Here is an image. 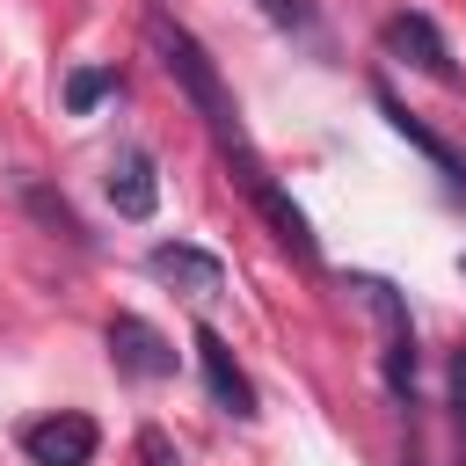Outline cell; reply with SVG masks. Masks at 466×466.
<instances>
[{"label":"cell","instance_id":"cell-11","mask_svg":"<svg viewBox=\"0 0 466 466\" xmlns=\"http://www.w3.org/2000/svg\"><path fill=\"white\" fill-rule=\"evenodd\" d=\"M22 204H29V218H36L44 233H58V240H73V248H87V226L73 218V204H66L58 189H44L36 175H22Z\"/></svg>","mask_w":466,"mask_h":466},{"label":"cell","instance_id":"cell-7","mask_svg":"<svg viewBox=\"0 0 466 466\" xmlns=\"http://www.w3.org/2000/svg\"><path fill=\"white\" fill-rule=\"evenodd\" d=\"M197 364H204V386H211V400H218L226 415L255 422V386H248V371L233 364V350H226V335H218V328H197Z\"/></svg>","mask_w":466,"mask_h":466},{"label":"cell","instance_id":"cell-4","mask_svg":"<svg viewBox=\"0 0 466 466\" xmlns=\"http://www.w3.org/2000/svg\"><path fill=\"white\" fill-rule=\"evenodd\" d=\"M109 364H116L124 379H146V386H160V379H175V342H167L153 320H138V313H116V320H109Z\"/></svg>","mask_w":466,"mask_h":466},{"label":"cell","instance_id":"cell-2","mask_svg":"<svg viewBox=\"0 0 466 466\" xmlns=\"http://www.w3.org/2000/svg\"><path fill=\"white\" fill-rule=\"evenodd\" d=\"M350 291H364V306L379 313V335H386V393L393 400H415V328H408V306L386 277H350Z\"/></svg>","mask_w":466,"mask_h":466},{"label":"cell","instance_id":"cell-14","mask_svg":"<svg viewBox=\"0 0 466 466\" xmlns=\"http://www.w3.org/2000/svg\"><path fill=\"white\" fill-rule=\"evenodd\" d=\"M138 466H182V451H175L160 430H138Z\"/></svg>","mask_w":466,"mask_h":466},{"label":"cell","instance_id":"cell-6","mask_svg":"<svg viewBox=\"0 0 466 466\" xmlns=\"http://www.w3.org/2000/svg\"><path fill=\"white\" fill-rule=\"evenodd\" d=\"M146 269H153L160 284L189 291V299H211V291H226V262H218V255H204V248H189V240H160V248L146 255Z\"/></svg>","mask_w":466,"mask_h":466},{"label":"cell","instance_id":"cell-9","mask_svg":"<svg viewBox=\"0 0 466 466\" xmlns=\"http://www.w3.org/2000/svg\"><path fill=\"white\" fill-rule=\"evenodd\" d=\"M109 204H116V218H153L160 175H153V153H146V146H124V153L109 160Z\"/></svg>","mask_w":466,"mask_h":466},{"label":"cell","instance_id":"cell-8","mask_svg":"<svg viewBox=\"0 0 466 466\" xmlns=\"http://www.w3.org/2000/svg\"><path fill=\"white\" fill-rule=\"evenodd\" d=\"M371 95H379V116H386V124H393V131H400V138H408V146H415L444 182H466V160H459V153H451V146H444V138H437V131H430V124H422L393 87H386V80H371Z\"/></svg>","mask_w":466,"mask_h":466},{"label":"cell","instance_id":"cell-12","mask_svg":"<svg viewBox=\"0 0 466 466\" xmlns=\"http://www.w3.org/2000/svg\"><path fill=\"white\" fill-rule=\"evenodd\" d=\"M124 80H116V66H80V73H66V109L73 116H87L95 102H109Z\"/></svg>","mask_w":466,"mask_h":466},{"label":"cell","instance_id":"cell-15","mask_svg":"<svg viewBox=\"0 0 466 466\" xmlns=\"http://www.w3.org/2000/svg\"><path fill=\"white\" fill-rule=\"evenodd\" d=\"M451 408H459V422H466V350H459V364H451Z\"/></svg>","mask_w":466,"mask_h":466},{"label":"cell","instance_id":"cell-1","mask_svg":"<svg viewBox=\"0 0 466 466\" xmlns=\"http://www.w3.org/2000/svg\"><path fill=\"white\" fill-rule=\"evenodd\" d=\"M146 44L160 51V66H167V80L189 95V109L204 116V131H211V146H218V160L233 167V182L255 197L262 182H269V167H262V153H255V138H248V124H240V102H233V87L218 80V66H211V51L182 29V22H167V15H153L146 22Z\"/></svg>","mask_w":466,"mask_h":466},{"label":"cell","instance_id":"cell-13","mask_svg":"<svg viewBox=\"0 0 466 466\" xmlns=\"http://www.w3.org/2000/svg\"><path fill=\"white\" fill-rule=\"evenodd\" d=\"M262 15H269L277 29H291L299 44H320V7H313V0H262Z\"/></svg>","mask_w":466,"mask_h":466},{"label":"cell","instance_id":"cell-5","mask_svg":"<svg viewBox=\"0 0 466 466\" xmlns=\"http://www.w3.org/2000/svg\"><path fill=\"white\" fill-rule=\"evenodd\" d=\"M95 422L80 415V408H58V415H44V422H29L22 430V451H29V466H87L95 459Z\"/></svg>","mask_w":466,"mask_h":466},{"label":"cell","instance_id":"cell-3","mask_svg":"<svg viewBox=\"0 0 466 466\" xmlns=\"http://www.w3.org/2000/svg\"><path fill=\"white\" fill-rule=\"evenodd\" d=\"M379 44H386V58H400V66H415V73H430V80L459 87V58H451V44L437 36V22H430V15L400 7V15L379 29Z\"/></svg>","mask_w":466,"mask_h":466},{"label":"cell","instance_id":"cell-10","mask_svg":"<svg viewBox=\"0 0 466 466\" xmlns=\"http://www.w3.org/2000/svg\"><path fill=\"white\" fill-rule=\"evenodd\" d=\"M248 204H255V211L269 218V233H277V240H284V248H291L299 262H320V248H313V226H306V211H299V204H291V197H284L277 182H262V189H255Z\"/></svg>","mask_w":466,"mask_h":466}]
</instances>
